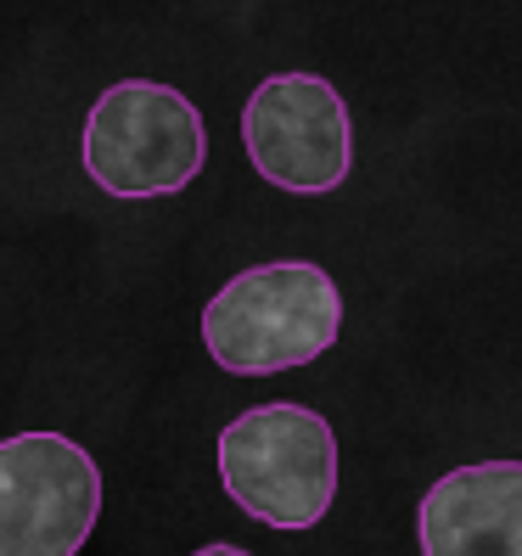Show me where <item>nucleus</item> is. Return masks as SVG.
I'll return each instance as SVG.
<instances>
[{
    "instance_id": "nucleus-1",
    "label": "nucleus",
    "mask_w": 522,
    "mask_h": 556,
    "mask_svg": "<svg viewBox=\"0 0 522 556\" xmlns=\"http://www.w3.org/2000/svg\"><path fill=\"white\" fill-rule=\"evenodd\" d=\"M343 332V292L315 258H270L231 276L203 309V349L231 377L315 366Z\"/></svg>"
},
{
    "instance_id": "nucleus-2",
    "label": "nucleus",
    "mask_w": 522,
    "mask_h": 556,
    "mask_svg": "<svg viewBox=\"0 0 522 556\" xmlns=\"http://www.w3.org/2000/svg\"><path fill=\"white\" fill-rule=\"evenodd\" d=\"M219 483L265 529H315L338 501V433L309 405H253L219 433Z\"/></svg>"
},
{
    "instance_id": "nucleus-3",
    "label": "nucleus",
    "mask_w": 522,
    "mask_h": 556,
    "mask_svg": "<svg viewBox=\"0 0 522 556\" xmlns=\"http://www.w3.org/2000/svg\"><path fill=\"white\" fill-rule=\"evenodd\" d=\"M85 175L124 203L175 198L208 163V129L191 96L157 79H118L85 118Z\"/></svg>"
},
{
    "instance_id": "nucleus-4",
    "label": "nucleus",
    "mask_w": 522,
    "mask_h": 556,
    "mask_svg": "<svg viewBox=\"0 0 522 556\" xmlns=\"http://www.w3.org/2000/svg\"><path fill=\"white\" fill-rule=\"evenodd\" d=\"M102 517V467L68 433L0 439V556H79Z\"/></svg>"
},
{
    "instance_id": "nucleus-5",
    "label": "nucleus",
    "mask_w": 522,
    "mask_h": 556,
    "mask_svg": "<svg viewBox=\"0 0 522 556\" xmlns=\"http://www.w3.org/2000/svg\"><path fill=\"white\" fill-rule=\"evenodd\" d=\"M247 163L292 198H326L354 169V118L332 79L270 74L242 108Z\"/></svg>"
},
{
    "instance_id": "nucleus-6",
    "label": "nucleus",
    "mask_w": 522,
    "mask_h": 556,
    "mask_svg": "<svg viewBox=\"0 0 522 556\" xmlns=\"http://www.w3.org/2000/svg\"><path fill=\"white\" fill-rule=\"evenodd\" d=\"M421 556H522V462L444 472L416 506Z\"/></svg>"
},
{
    "instance_id": "nucleus-7",
    "label": "nucleus",
    "mask_w": 522,
    "mask_h": 556,
    "mask_svg": "<svg viewBox=\"0 0 522 556\" xmlns=\"http://www.w3.org/2000/svg\"><path fill=\"white\" fill-rule=\"evenodd\" d=\"M191 556H253V551H242V545H225V540H214V545H203V551H191Z\"/></svg>"
}]
</instances>
